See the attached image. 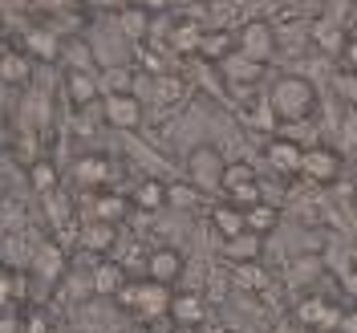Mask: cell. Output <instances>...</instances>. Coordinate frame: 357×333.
<instances>
[{
	"mask_svg": "<svg viewBox=\"0 0 357 333\" xmlns=\"http://www.w3.org/2000/svg\"><path fill=\"white\" fill-rule=\"evenodd\" d=\"M317 86H312L309 77H301V73H280L272 89H268V106L276 114V122L280 126H292V122H305L317 114Z\"/></svg>",
	"mask_w": 357,
	"mask_h": 333,
	"instance_id": "cell-1",
	"label": "cell"
},
{
	"mask_svg": "<svg viewBox=\"0 0 357 333\" xmlns=\"http://www.w3.org/2000/svg\"><path fill=\"white\" fill-rule=\"evenodd\" d=\"M171 297H175L171 285H162V281H151V276H146L142 285H126L114 301L126 305V309H130L134 317H142V321H158V317H171Z\"/></svg>",
	"mask_w": 357,
	"mask_h": 333,
	"instance_id": "cell-2",
	"label": "cell"
},
{
	"mask_svg": "<svg viewBox=\"0 0 357 333\" xmlns=\"http://www.w3.org/2000/svg\"><path fill=\"white\" fill-rule=\"evenodd\" d=\"M223 171H227V158H223V151L211 147V142H199V147L187 155V179L199 187L203 195H215L223 187Z\"/></svg>",
	"mask_w": 357,
	"mask_h": 333,
	"instance_id": "cell-3",
	"label": "cell"
},
{
	"mask_svg": "<svg viewBox=\"0 0 357 333\" xmlns=\"http://www.w3.org/2000/svg\"><path fill=\"white\" fill-rule=\"evenodd\" d=\"M301 175L309 179V183H317V187H333V183H341V175H345V151H341V147H325V142L305 147Z\"/></svg>",
	"mask_w": 357,
	"mask_h": 333,
	"instance_id": "cell-4",
	"label": "cell"
},
{
	"mask_svg": "<svg viewBox=\"0 0 357 333\" xmlns=\"http://www.w3.org/2000/svg\"><path fill=\"white\" fill-rule=\"evenodd\" d=\"M260 187H264V183H260V175H256V167H252L248 158H236V163H227V171H223L220 195L231 200V203H240V207H248V203L264 200Z\"/></svg>",
	"mask_w": 357,
	"mask_h": 333,
	"instance_id": "cell-5",
	"label": "cell"
},
{
	"mask_svg": "<svg viewBox=\"0 0 357 333\" xmlns=\"http://www.w3.org/2000/svg\"><path fill=\"white\" fill-rule=\"evenodd\" d=\"M215 73H220L227 86H260L268 77V61H260V57H248L244 49H231L227 57H220L215 61Z\"/></svg>",
	"mask_w": 357,
	"mask_h": 333,
	"instance_id": "cell-6",
	"label": "cell"
},
{
	"mask_svg": "<svg viewBox=\"0 0 357 333\" xmlns=\"http://www.w3.org/2000/svg\"><path fill=\"white\" fill-rule=\"evenodd\" d=\"M236 45L244 49L248 57H260V61H272L276 57V49H280V41H276V24L272 21H240L236 24Z\"/></svg>",
	"mask_w": 357,
	"mask_h": 333,
	"instance_id": "cell-7",
	"label": "cell"
},
{
	"mask_svg": "<svg viewBox=\"0 0 357 333\" xmlns=\"http://www.w3.org/2000/svg\"><path fill=\"white\" fill-rule=\"evenodd\" d=\"M264 158L280 179H296L301 175V163H305V147L296 138H289V134H272L264 142Z\"/></svg>",
	"mask_w": 357,
	"mask_h": 333,
	"instance_id": "cell-8",
	"label": "cell"
},
{
	"mask_svg": "<svg viewBox=\"0 0 357 333\" xmlns=\"http://www.w3.org/2000/svg\"><path fill=\"white\" fill-rule=\"evenodd\" d=\"M102 122L114 131H138L142 126V102L138 94H102Z\"/></svg>",
	"mask_w": 357,
	"mask_h": 333,
	"instance_id": "cell-9",
	"label": "cell"
},
{
	"mask_svg": "<svg viewBox=\"0 0 357 333\" xmlns=\"http://www.w3.org/2000/svg\"><path fill=\"white\" fill-rule=\"evenodd\" d=\"M142 272H146L151 281H162V285H178L183 272H187V256H183L178 248H171V244L151 248L146 260H142Z\"/></svg>",
	"mask_w": 357,
	"mask_h": 333,
	"instance_id": "cell-10",
	"label": "cell"
},
{
	"mask_svg": "<svg viewBox=\"0 0 357 333\" xmlns=\"http://www.w3.org/2000/svg\"><path fill=\"white\" fill-rule=\"evenodd\" d=\"M203 29L195 17H175L171 24H162V37H167V49L175 57H199V41H203Z\"/></svg>",
	"mask_w": 357,
	"mask_h": 333,
	"instance_id": "cell-11",
	"label": "cell"
},
{
	"mask_svg": "<svg viewBox=\"0 0 357 333\" xmlns=\"http://www.w3.org/2000/svg\"><path fill=\"white\" fill-rule=\"evenodd\" d=\"M187 94H191V82L175 73V69H162L151 77V102L162 106V110H171V106H183L187 102Z\"/></svg>",
	"mask_w": 357,
	"mask_h": 333,
	"instance_id": "cell-12",
	"label": "cell"
},
{
	"mask_svg": "<svg viewBox=\"0 0 357 333\" xmlns=\"http://www.w3.org/2000/svg\"><path fill=\"white\" fill-rule=\"evenodd\" d=\"M207 305H203L199 289H183L171 297V325H178V330H203L207 321Z\"/></svg>",
	"mask_w": 357,
	"mask_h": 333,
	"instance_id": "cell-13",
	"label": "cell"
},
{
	"mask_svg": "<svg viewBox=\"0 0 357 333\" xmlns=\"http://www.w3.org/2000/svg\"><path fill=\"white\" fill-rule=\"evenodd\" d=\"M110 175H114V163L102 155V151L82 155V158H77V167H73L77 187H86V191H102V187H110Z\"/></svg>",
	"mask_w": 357,
	"mask_h": 333,
	"instance_id": "cell-14",
	"label": "cell"
},
{
	"mask_svg": "<svg viewBox=\"0 0 357 333\" xmlns=\"http://www.w3.org/2000/svg\"><path fill=\"white\" fill-rule=\"evenodd\" d=\"M77 240L86 252H98V256H110L114 248H118V223L114 220H98V216H89L82 223V232H77Z\"/></svg>",
	"mask_w": 357,
	"mask_h": 333,
	"instance_id": "cell-15",
	"label": "cell"
},
{
	"mask_svg": "<svg viewBox=\"0 0 357 333\" xmlns=\"http://www.w3.org/2000/svg\"><path fill=\"white\" fill-rule=\"evenodd\" d=\"M126 285H130V272L126 265H118V256H102L93 265V297H118Z\"/></svg>",
	"mask_w": 357,
	"mask_h": 333,
	"instance_id": "cell-16",
	"label": "cell"
},
{
	"mask_svg": "<svg viewBox=\"0 0 357 333\" xmlns=\"http://www.w3.org/2000/svg\"><path fill=\"white\" fill-rule=\"evenodd\" d=\"M207 223H211V232H215L220 240H227V236H240V232L248 228L244 207H240V203H231V200L211 203V207H207Z\"/></svg>",
	"mask_w": 357,
	"mask_h": 333,
	"instance_id": "cell-17",
	"label": "cell"
},
{
	"mask_svg": "<svg viewBox=\"0 0 357 333\" xmlns=\"http://www.w3.org/2000/svg\"><path fill=\"white\" fill-rule=\"evenodd\" d=\"M66 98L82 110V106H98L102 102V86H98V77L89 73V69H66Z\"/></svg>",
	"mask_w": 357,
	"mask_h": 333,
	"instance_id": "cell-18",
	"label": "cell"
},
{
	"mask_svg": "<svg viewBox=\"0 0 357 333\" xmlns=\"http://www.w3.org/2000/svg\"><path fill=\"white\" fill-rule=\"evenodd\" d=\"M223 244V260L227 265H244V260H260L264 256V236L260 232H252V228H244L240 236H227V240H220Z\"/></svg>",
	"mask_w": 357,
	"mask_h": 333,
	"instance_id": "cell-19",
	"label": "cell"
},
{
	"mask_svg": "<svg viewBox=\"0 0 357 333\" xmlns=\"http://www.w3.org/2000/svg\"><path fill=\"white\" fill-rule=\"evenodd\" d=\"M33 272L41 276L45 285H61V276L69 272V256L61 252V244H41L37 252H33Z\"/></svg>",
	"mask_w": 357,
	"mask_h": 333,
	"instance_id": "cell-20",
	"label": "cell"
},
{
	"mask_svg": "<svg viewBox=\"0 0 357 333\" xmlns=\"http://www.w3.org/2000/svg\"><path fill=\"white\" fill-rule=\"evenodd\" d=\"M231 49H240V45H236V29H227V24H207V29H203L199 61L215 66V61H220V57H227Z\"/></svg>",
	"mask_w": 357,
	"mask_h": 333,
	"instance_id": "cell-21",
	"label": "cell"
},
{
	"mask_svg": "<svg viewBox=\"0 0 357 333\" xmlns=\"http://www.w3.org/2000/svg\"><path fill=\"white\" fill-rule=\"evenodd\" d=\"M0 82L24 89L33 82V57H29L24 49H4V53H0Z\"/></svg>",
	"mask_w": 357,
	"mask_h": 333,
	"instance_id": "cell-22",
	"label": "cell"
},
{
	"mask_svg": "<svg viewBox=\"0 0 357 333\" xmlns=\"http://www.w3.org/2000/svg\"><path fill=\"white\" fill-rule=\"evenodd\" d=\"M118 24H122V37H130L134 45H142L151 37V8L142 0H130L122 13H118Z\"/></svg>",
	"mask_w": 357,
	"mask_h": 333,
	"instance_id": "cell-23",
	"label": "cell"
},
{
	"mask_svg": "<svg viewBox=\"0 0 357 333\" xmlns=\"http://www.w3.org/2000/svg\"><path fill=\"white\" fill-rule=\"evenodd\" d=\"M309 41L325 53V57H341V49H345V24H337V21H317L309 24Z\"/></svg>",
	"mask_w": 357,
	"mask_h": 333,
	"instance_id": "cell-24",
	"label": "cell"
},
{
	"mask_svg": "<svg viewBox=\"0 0 357 333\" xmlns=\"http://www.w3.org/2000/svg\"><path fill=\"white\" fill-rule=\"evenodd\" d=\"M130 207H138V212H162L167 207V183L162 179H138L130 191Z\"/></svg>",
	"mask_w": 357,
	"mask_h": 333,
	"instance_id": "cell-25",
	"label": "cell"
},
{
	"mask_svg": "<svg viewBox=\"0 0 357 333\" xmlns=\"http://www.w3.org/2000/svg\"><path fill=\"white\" fill-rule=\"evenodd\" d=\"M244 220H248L252 232L272 236V232L280 228V207H276V203H268V200H256V203H248V207H244Z\"/></svg>",
	"mask_w": 357,
	"mask_h": 333,
	"instance_id": "cell-26",
	"label": "cell"
},
{
	"mask_svg": "<svg viewBox=\"0 0 357 333\" xmlns=\"http://www.w3.org/2000/svg\"><path fill=\"white\" fill-rule=\"evenodd\" d=\"M126 207H130V195H122V191H114V187H102V191H93V216H98V220L122 223Z\"/></svg>",
	"mask_w": 357,
	"mask_h": 333,
	"instance_id": "cell-27",
	"label": "cell"
},
{
	"mask_svg": "<svg viewBox=\"0 0 357 333\" xmlns=\"http://www.w3.org/2000/svg\"><path fill=\"white\" fill-rule=\"evenodd\" d=\"M24 53H29L33 61H57V53H61V41H57L49 29H33V33L24 37Z\"/></svg>",
	"mask_w": 357,
	"mask_h": 333,
	"instance_id": "cell-28",
	"label": "cell"
},
{
	"mask_svg": "<svg viewBox=\"0 0 357 333\" xmlns=\"http://www.w3.org/2000/svg\"><path fill=\"white\" fill-rule=\"evenodd\" d=\"M29 187L45 195V191H57L61 187V175H57V167H53V158H33L29 163Z\"/></svg>",
	"mask_w": 357,
	"mask_h": 333,
	"instance_id": "cell-29",
	"label": "cell"
},
{
	"mask_svg": "<svg viewBox=\"0 0 357 333\" xmlns=\"http://www.w3.org/2000/svg\"><path fill=\"white\" fill-rule=\"evenodd\" d=\"M134 82H138V73H134L130 66H106L102 73H98V86H102V94H130Z\"/></svg>",
	"mask_w": 357,
	"mask_h": 333,
	"instance_id": "cell-30",
	"label": "cell"
},
{
	"mask_svg": "<svg viewBox=\"0 0 357 333\" xmlns=\"http://www.w3.org/2000/svg\"><path fill=\"white\" fill-rule=\"evenodd\" d=\"M45 216H49V223L53 228H69V220H73V207H69V195L57 187V191H45Z\"/></svg>",
	"mask_w": 357,
	"mask_h": 333,
	"instance_id": "cell-31",
	"label": "cell"
},
{
	"mask_svg": "<svg viewBox=\"0 0 357 333\" xmlns=\"http://www.w3.org/2000/svg\"><path fill=\"white\" fill-rule=\"evenodd\" d=\"M325 317H329V305L321 297H305L296 305V325H305V330H325Z\"/></svg>",
	"mask_w": 357,
	"mask_h": 333,
	"instance_id": "cell-32",
	"label": "cell"
},
{
	"mask_svg": "<svg viewBox=\"0 0 357 333\" xmlns=\"http://www.w3.org/2000/svg\"><path fill=\"white\" fill-rule=\"evenodd\" d=\"M236 268V285L248 293H264L268 289V272L260 268V260H244V265H231Z\"/></svg>",
	"mask_w": 357,
	"mask_h": 333,
	"instance_id": "cell-33",
	"label": "cell"
},
{
	"mask_svg": "<svg viewBox=\"0 0 357 333\" xmlns=\"http://www.w3.org/2000/svg\"><path fill=\"white\" fill-rule=\"evenodd\" d=\"M199 195L203 191L191 183V179H187V187H183V183H167V203H171V207H195Z\"/></svg>",
	"mask_w": 357,
	"mask_h": 333,
	"instance_id": "cell-34",
	"label": "cell"
},
{
	"mask_svg": "<svg viewBox=\"0 0 357 333\" xmlns=\"http://www.w3.org/2000/svg\"><path fill=\"white\" fill-rule=\"evenodd\" d=\"M317 272H321V260H317V256H301V260L292 265L289 276H292V285H301V289H305V285H309Z\"/></svg>",
	"mask_w": 357,
	"mask_h": 333,
	"instance_id": "cell-35",
	"label": "cell"
},
{
	"mask_svg": "<svg viewBox=\"0 0 357 333\" xmlns=\"http://www.w3.org/2000/svg\"><path fill=\"white\" fill-rule=\"evenodd\" d=\"M341 151H357V106H345V122H341Z\"/></svg>",
	"mask_w": 357,
	"mask_h": 333,
	"instance_id": "cell-36",
	"label": "cell"
},
{
	"mask_svg": "<svg viewBox=\"0 0 357 333\" xmlns=\"http://www.w3.org/2000/svg\"><path fill=\"white\" fill-rule=\"evenodd\" d=\"M13 301H17V272L0 260V309L13 305Z\"/></svg>",
	"mask_w": 357,
	"mask_h": 333,
	"instance_id": "cell-37",
	"label": "cell"
},
{
	"mask_svg": "<svg viewBox=\"0 0 357 333\" xmlns=\"http://www.w3.org/2000/svg\"><path fill=\"white\" fill-rule=\"evenodd\" d=\"M337 94H341L345 106H357V73L354 69H341L337 73Z\"/></svg>",
	"mask_w": 357,
	"mask_h": 333,
	"instance_id": "cell-38",
	"label": "cell"
},
{
	"mask_svg": "<svg viewBox=\"0 0 357 333\" xmlns=\"http://www.w3.org/2000/svg\"><path fill=\"white\" fill-rule=\"evenodd\" d=\"M21 313H24V333H49L53 330V321H49L45 309H21Z\"/></svg>",
	"mask_w": 357,
	"mask_h": 333,
	"instance_id": "cell-39",
	"label": "cell"
},
{
	"mask_svg": "<svg viewBox=\"0 0 357 333\" xmlns=\"http://www.w3.org/2000/svg\"><path fill=\"white\" fill-rule=\"evenodd\" d=\"M0 333H24V313H4L0 309Z\"/></svg>",
	"mask_w": 357,
	"mask_h": 333,
	"instance_id": "cell-40",
	"label": "cell"
},
{
	"mask_svg": "<svg viewBox=\"0 0 357 333\" xmlns=\"http://www.w3.org/2000/svg\"><path fill=\"white\" fill-rule=\"evenodd\" d=\"M341 69H354L357 73V33L345 41V49H341Z\"/></svg>",
	"mask_w": 357,
	"mask_h": 333,
	"instance_id": "cell-41",
	"label": "cell"
},
{
	"mask_svg": "<svg viewBox=\"0 0 357 333\" xmlns=\"http://www.w3.org/2000/svg\"><path fill=\"white\" fill-rule=\"evenodd\" d=\"M89 4H93V8H102V13H122L130 0H89Z\"/></svg>",
	"mask_w": 357,
	"mask_h": 333,
	"instance_id": "cell-42",
	"label": "cell"
},
{
	"mask_svg": "<svg viewBox=\"0 0 357 333\" xmlns=\"http://www.w3.org/2000/svg\"><path fill=\"white\" fill-rule=\"evenodd\" d=\"M142 4H146V8L155 13V8H162V4H171V0H142Z\"/></svg>",
	"mask_w": 357,
	"mask_h": 333,
	"instance_id": "cell-43",
	"label": "cell"
},
{
	"mask_svg": "<svg viewBox=\"0 0 357 333\" xmlns=\"http://www.w3.org/2000/svg\"><path fill=\"white\" fill-rule=\"evenodd\" d=\"M4 142H8V134H4V126H0V151H4Z\"/></svg>",
	"mask_w": 357,
	"mask_h": 333,
	"instance_id": "cell-44",
	"label": "cell"
},
{
	"mask_svg": "<svg viewBox=\"0 0 357 333\" xmlns=\"http://www.w3.org/2000/svg\"><path fill=\"white\" fill-rule=\"evenodd\" d=\"M0 203H4V191H0Z\"/></svg>",
	"mask_w": 357,
	"mask_h": 333,
	"instance_id": "cell-45",
	"label": "cell"
}]
</instances>
